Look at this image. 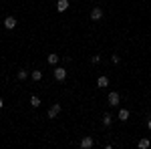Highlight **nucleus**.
I'll return each mask as SVG.
<instances>
[{
    "instance_id": "16",
    "label": "nucleus",
    "mask_w": 151,
    "mask_h": 149,
    "mask_svg": "<svg viewBox=\"0 0 151 149\" xmlns=\"http://www.w3.org/2000/svg\"><path fill=\"white\" fill-rule=\"evenodd\" d=\"M119 60H121L119 55H113V57H111V63H113V65H119Z\"/></svg>"
},
{
    "instance_id": "5",
    "label": "nucleus",
    "mask_w": 151,
    "mask_h": 149,
    "mask_svg": "<svg viewBox=\"0 0 151 149\" xmlns=\"http://www.w3.org/2000/svg\"><path fill=\"white\" fill-rule=\"evenodd\" d=\"M91 18H93V20H101V18H103V8H99V6L93 8V10H91Z\"/></svg>"
},
{
    "instance_id": "10",
    "label": "nucleus",
    "mask_w": 151,
    "mask_h": 149,
    "mask_svg": "<svg viewBox=\"0 0 151 149\" xmlns=\"http://www.w3.org/2000/svg\"><path fill=\"white\" fill-rule=\"evenodd\" d=\"M111 123H113V115H111V113H103V125L109 127Z\"/></svg>"
},
{
    "instance_id": "3",
    "label": "nucleus",
    "mask_w": 151,
    "mask_h": 149,
    "mask_svg": "<svg viewBox=\"0 0 151 149\" xmlns=\"http://www.w3.org/2000/svg\"><path fill=\"white\" fill-rule=\"evenodd\" d=\"M58 113H60V105H58V103H55L52 107H50V109H48L47 117H48V119H55V117H57Z\"/></svg>"
},
{
    "instance_id": "11",
    "label": "nucleus",
    "mask_w": 151,
    "mask_h": 149,
    "mask_svg": "<svg viewBox=\"0 0 151 149\" xmlns=\"http://www.w3.org/2000/svg\"><path fill=\"white\" fill-rule=\"evenodd\" d=\"M137 145H139V149H149L151 147V141H149V139H139Z\"/></svg>"
},
{
    "instance_id": "19",
    "label": "nucleus",
    "mask_w": 151,
    "mask_h": 149,
    "mask_svg": "<svg viewBox=\"0 0 151 149\" xmlns=\"http://www.w3.org/2000/svg\"><path fill=\"white\" fill-rule=\"evenodd\" d=\"M147 129H149V131H151V119H149V121H147Z\"/></svg>"
},
{
    "instance_id": "4",
    "label": "nucleus",
    "mask_w": 151,
    "mask_h": 149,
    "mask_svg": "<svg viewBox=\"0 0 151 149\" xmlns=\"http://www.w3.org/2000/svg\"><path fill=\"white\" fill-rule=\"evenodd\" d=\"M93 145H95L93 137H89V135H87V137H83V139H81V147H83V149H91Z\"/></svg>"
},
{
    "instance_id": "17",
    "label": "nucleus",
    "mask_w": 151,
    "mask_h": 149,
    "mask_svg": "<svg viewBox=\"0 0 151 149\" xmlns=\"http://www.w3.org/2000/svg\"><path fill=\"white\" fill-rule=\"evenodd\" d=\"M91 60H93L95 65H97V63H101V57H99V55H93V58H91Z\"/></svg>"
},
{
    "instance_id": "2",
    "label": "nucleus",
    "mask_w": 151,
    "mask_h": 149,
    "mask_svg": "<svg viewBox=\"0 0 151 149\" xmlns=\"http://www.w3.org/2000/svg\"><path fill=\"white\" fill-rule=\"evenodd\" d=\"M55 79L65 81L67 79V69H65V67H57V69H55Z\"/></svg>"
},
{
    "instance_id": "13",
    "label": "nucleus",
    "mask_w": 151,
    "mask_h": 149,
    "mask_svg": "<svg viewBox=\"0 0 151 149\" xmlns=\"http://www.w3.org/2000/svg\"><path fill=\"white\" fill-rule=\"evenodd\" d=\"M30 79L32 81H40L42 79V71H32V73H30Z\"/></svg>"
},
{
    "instance_id": "20",
    "label": "nucleus",
    "mask_w": 151,
    "mask_h": 149,
    "mask_svg": "<svg viewBox=\"0 0 151 149\" xmlns=\"http://www.w3.org/2000/svg\"><path fill=\"white\" fill-rule=\"evenodd\" d=\"M101 2H107V0H101Z\"/></svg>"
},
{
    "instance_id": "12",
    "label": "nucleus",
    "mask_w": 151,
    "mask_h": 149,
    "mask_svg": "<svg viewBox=\"0 0 151 149\" xmlns=\"http://www.w3.org/2000/svg\"><path fill=\"white\" fill-rule=\"evenodd\" d=\"M48 65H57L58 60H60V57H58V55H55V53H52V55H48Z\"/></svg>"
},
{
    "instance_id": "1",
    "label": "nucleus",
    "mask_w": 151,
    "mask_h": 149,
    "mask_svg": "<svg viewBox=\"0 0 151 149\" xmlns=\"http://www.w3.org/2000/svg\"><path fill=\"white\" fill-rule=\"evenodd\" d=\"M107 101L111 107H119V101H121V97H119V93L117 91H111L109 93V97H107Z\"/></svg>"
},
{
    "instance_id": "6",
    "label": "nucleus",
    "mask_w": 151,
    "mask_h": 149,
    "mask_svg": "<svg viewBox=\"0 0 151 149\" xmlns=\"http://www.w3.org/2000/svg\"><path fill=\"white\" fill-rule=\"evenodd\" d=\"M4 26H6L8 30H12V28L16 26V18H14V16H6V18H4Z\"/></svg>"
},
{
    "instance_id": "18",
    "label": "nucleus",
    "mask_w": 151,
    "mask_h": 149,
    "mask_svg": "<svg viewBox=\"0 0 151 149\" xmlns=\"http://www.w3.org/2000/svg\"><path fill=\"white\" fill-rule=\"evenodd\" d=\"M2 107H4V99L0 97V109H2Z\"/></svg>"
},
{
    "instance_id": "14",
    "label": "nucleus",
    "mask_w": 151,
    "mask_h": 149,
    "mask_svg": "<svg viewBox=\"0 0 151 149\" xmlns=\"http://www.w3.org/2000/svg\"><path fill=\"white\" fill-rule=\"evenodd\" d=\"M28 75H30V73H28V71H24V69H20V71H18V79H20V81L28 79Z\"/></svg>"
},
{
    "instance_id": "8",
    "label": "nucleus",
    "mask_w": 151,
    "mask_h": 149,
    "mask_svg": "<svg viewBox=\"0 0 151 149\" xmlns=\"http://www.w3.org/2000/svg\"><path fill=\"white\" fill-rule=\"evenodd\" d=\"M67 8H69V0H58L57 2V10L58 12H65Z\"/></svg>"
},
{
    "instance_id": "9",
    "label": "nucleus",
    "mask_w": 151,
    "mask_h": 149,
    "mask_svg": "<svg viewBox=\"0 0 151 149\" xmlns=\"http://www.w3.org/2000/svg\"><path fill=\"white\" fill-rule=\"evenodd\" d=\"M129 119V109H119V121H127Z\"/></svg>"
},
{
    "instance_id": "7",
    "label": "nucleus",
    "mask_w": 151,
    "mask_h": 149,
    "mask_svg": "<svg viewBox=\"0 0 151 149\" xmlns=\"http://www.w3.org/2000/svg\"><path fill=\"white\" fill-rule=\"evenodd\" d=\"M97 87H101V89H105V87H109V79H107L105 75H101V77L97 79Z\"/></svg>"
},
{
    "instance_id": "15",
    "label": "nucleus",
    "mask_w": 151,
    "mask_h": 149,
    "mask_svg": "<svg viewBox=\"0 0 151 149\" xmlns=\"http://www.w3.org/2000/svg\"><path fill=\"white\" fill-rule=\"evenodd\" d=\"M30 105H32V107H40V99H38V97H30Z\"/></svg>"
}]
</instances>
